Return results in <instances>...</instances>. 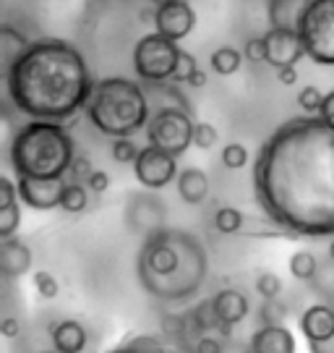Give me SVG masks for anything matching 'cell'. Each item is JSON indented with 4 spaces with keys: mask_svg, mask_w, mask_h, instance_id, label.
<instances>
[{
    "mask_svg": "<svg viewBox=\"0 0 334 353\" xmlns=\"http://www.w3.org/2000/svg\"><path fill=\"white\" fill-rule=\"evenodd\" d=\"M211 303H214V312L220 314V319H222L225 325H230V327L240 325L248 316V312H251V303H248V299L238 288L217 290L211 296Z\"/></svg>",
    "mask_w": 334,
    "mask_h": 353,
    "instance_id": "cell-19",
    "label": "cell"
},
{
    "mask_svg": "<svg viewBox=\"0 0 334 353\" xmlns=\"http://www.w3.org/2000/svg\"><path fill=\"white\" fill-rule=\"evenodd\" d=\"M220 141V134L211 123H196V131H194V147L198 150H211L214 144Z\"/></svg>",
    "mask_w": 334,
    "mask_h": 353,
    "instance_id": "cell-36",
    "label": "cell"
},
{
    "mask_svg": "<svg viewBox=\"0 0 334 353\" xmlns=\"http://www.w3.org/2000/svg\"><path fill=\"white\" fill-rule=\"evenodd\" d=\"M319 118H324L329 126L334 128V89L332 92H326V97H324V105H322V113Z\"/></svg>",
    "mask_w": 334,
    "mask_h": 353,
    "instance_id": "cell-43",
    "label": "cell"
},
{
    "mask_svg": "<svg viewBox=\"0 0 334 353\" xmlns=\"http://www.w3.org/2000/svg\"><path fill=\"white\" fill-rule=\"evenodd\" d=\"M180 50L183 48L175 39L165 37L160 32L144 34L134 48V71L144 84L147 81H173Z\"/></svg>",
    "mask_w": 334,
    "mask_h": 353,
    "instance_id": "cell-6",
    "label": "cell"
},
{
    "mask_svg": "<svg viewBox=\"0 0 334 353\" xmlns=\"http://www.w3.org/2000/svg\"><path fill=\"white\" fill-rule=\"evenodd\" d=\"M74 157V137L55 121H26L13 134L8 147V160L16 178H65Z\"/></svg>",
    "mask_w": 334,
    "mask_h": 353,
    "instance_id": "cell-4",
    "label": "cell"
},
{
    "mask_svg": "<svg viewBox=\"0 0 334 353\" xmlns=\"http://www.w3.org/2000/svg\"><path fill=\"white\" fill-rule=\"evenodd\" d=\"M287 270H290V275L300 283H311V280H316L319 275V259H316V254L309 252V249H300L290 256V262H287Z\"/></svg>",
    "mask_w": 334,
    "mask_h": 353,
    "instance_id": "cell-24",
    "label": "cell"
},
{
    "mask_svg": "<svg viewBox=\"0 0 334 353\" xmlns=\"http://www.w3.org/2000/svg\"><path fill=\"white\" fill-rule=\"evenodd\" d=\"M324 97H326V94H324L319 87H313V84H311V87H303L298 92V108L306 115H319L322 113Z\"/></svg>",
    "mask_w": 334,
    "mask_h": 353,
    "instance_id": "cell-30",
    "label": "cell"
},
{
    "mask_svg": "<svg viewBox=\"0 0 334 353\" xmlns=\"http://www.w3.org/2000/svg\"><path fill=\"white\" fill-rule=\"evenodd\" d=\"M0 335L8 338V341H16V338L21 335V322H19L16 316H3V322H0Z\"/></svg>",
    "mask_w": 334,
    "mask_h": 353,
    "instance_id": "cell-42",
    "label": "cell"
},
{
    "mask_svg": "<svg viewBox=\"0 0 334 353\" xmlns=\"http://www.w3.org/2000/svg\"><path fill=\"white\" fill-rule=\"evenodd\" d=\"M198 71V63H196V55H191L188 50H180V58H178V68H175L173 74V81L175 84H186L191 74H196Z\"/></svg>",
    "mask_w": 334,
    "mask_h": 353,
    "instance_id": "cell-34",
    "label": "cell"
},
{
    "mask_svg": "<svg viewBox=\"0 0 334 353\" xmlns=\"http://www.w3.org/2000/svg\"><path fill=\"white\" fill-rule=\"evenodd\" d=\"M32 270V249L21 239L0 241V272L8 280H16Z\"/></svg>",
    "mask_w": 334,
    "mask_h": 353,
    "instance_id": "cell-16",
    "label": "cell"
},
{
    "mask_svg": "<svg viewBox=\"0 0 334 353\" xmlns=\"http://www.w3.org/2000/svg\"><path fill=\"white\" fill-rule=\"evenodd\" d=\"M329 259L334 262V236H332V243H329Z\"/></svg>",
    "mask_w": 334,
    "mask_h": 353,
    "instance_id": "cell-49",
    "label": "cell"
},
{
    "mask_svg": "<svg viewBox=\"0 0 334 353\" xmlns=\"http://www.w3.org/2000/svg\"><path fill=\"white\" fill-rule=\"evenodd\" d=\"M243 61H246V58H243V50H236V48H230V45H222V48H217V50L211 52L209 65L214 74L233 76L240 71Z\"/></svg>",
    "mask_w": 334,
    "mask_h": 353,
    "instance_id": "cell-23",
    "label": "cell"
},
{
    "mask_svg": "<svg viewBox=\"0 0 334 353\" xmlns=\"http://www.w3.org/2000/svg\"><path fill=\"white\" fill-rule=\"evenodd\" d=\"M311 353H334V338H329L326 343H309Z\"/></svg>",
    "mask_w": 334,
    "mask_h": 353,
    "instance_id": "cell-45",
    "label": "cell"
},
{
    "mask_svg": "<svg viewBox=\"0 0 334 353\" xmlns=\"http://www.w3.org/2000/svg\"><path fill=\"white\" fill-rule=\"evenodd\" d=\"M136 278L152 299L183 303L194 299L209 278V254L194 233L167 225L141 241Z\"/></svg>",
    "mask_w": 334,
    "mask_h": 353,
    "instance_id": "cell-3",
    "label": "cell"
},
{
    "mask_svg": "<svg viewBox=\"0 0 334 353\" xmlns=\"http://www.w3.org/2000/svg\"><path fill=\"white\" fill-rule=\"evenodd\" d=\"M277 81H280L282 87H293V84L298 81L295 65H290V68H280V71H277Z\"/></svg>",
    "mask_w": 334,
    "mask_h": 353,
    "instance_id": "cell-44",
    "label": "cell"
},
{
    "mask_svg": "<svg viewBox=\"0 0 334 353\" xmlns=\"http://www.w3.org/2000/svg\"><path fill=\"white\" fill-rule=\"evenodd\" d=\"M89 353H99V351H89Z\"/></svg>",
    "mask_w": 334,
    "mask_h": 353,
    "instance_id": "cell-51",
    "label": "cell"
},
{
    "mask_svg": "<svg viewBox=\"0 0 334 353\" xmlns=\"http://www.w3.org/2000/svg\"><path fill=\"white\" fill-rule=\"evenodd\" d=\"M194 131H196V121L188 110L165 108L149 118L147 144L180 157L183 152H188V147H194Z\"/></svg>",
    "mask_w": 334,
    "mask_h": 353,
    "instance_id": "cell-8",
    "label": "cell"
},
{
    "mask_svg": "<svg viewBox=\"0 0 334 353\" xmlns=\"http://www.w3.org/2000/svg\"><path fill=\"white\" fill-rule=\"evenodd\" d=\"M248 353H295V335L285 325H264L251 335Z\"/></svg>",
    "mask_w": 334,
    "mask_h": 353,
    "instance_id": "cell-15",
    "label": "cell"
},
{
    "mask_svg": "<svg viewBox=\"0 0 334 353\" xmlns=\"http://www.w3.org/2000/svg\"><path fill=\"white\" fill-rule=\"evenodd\" d=\"M19 225H21V207H19V202L0 207V241L13 239Z\"/></svg>",
    "mask_w": 334,
    "mask_h": 353,
    "instance_id": "cell-29",
    "label": "cell"
},
{
    "mask_svg": "<svg viewBox=\"0 0 334 353\" xmlns=\"http://www.w3.org/2000/svg\"><path fill=\"white\" fill-rule=\"evenodd\" d=\"M65 178H55V181H45V178H16L19 186V199L37 210V212H50L61 207V196L65 189Z\"/></svg>",
    "mask_w": 334,
    "mask_h": 353,
    "instance_id": "cell-11",
    "label": "cell"
},
{
    "mask_svg": "<svg viewBox=\"0 0 334 353\" xmlns=\"http://www.w3.org/2000/svg\"><path fill=\"white\" fill-rule=\"evenodd\" d=\"M243 58L251 61V63H267V39H264V34H261V37L246 39V45H243Z\"/></svg>",
    "mask_w": 334,
    "mask_h": 353,
    "instance_id": "cell-37",
    "label": "cell"
},
{
    "mask_svg": "<svg viewBox=\"0 0 334 353\" xmlns=\"http://www.w3.org/2000/svg\"><path fill=\"white\" fill-rule=\"evenodd\" d=\"M138 144L134 141V137H125V139H112L110 154L118 165H134L138 157Z\"/></svg>",
    "mask_w": 334,
    "mask_h": 353,
    "instance_id": "cell-28",
    "label": "cell"
},
{
    "mask_svg": "<svg viewBox=\"0 0 334 353\" xmlns=\"http://www.w3.org/2000/svg\"><path fill=\"white\" fill-rule=\"evenodd\" d=\"M311 0H267L269 29H300V21L309 11Z\"/></svg>",
    "mask_w": 334,
    "mask_h": 353,
    "instance_id": "cell-18",
    "label": "cell"
},
{
    "mask_svg": "<svg viewBox=\"0 0 334 353\" xmlns=\"http://www.w3.org/2000/svg\"><path fill=\"white\" fill-rule=\"evenodd\" d=\"M128 345H134L138 353H173L167 348V343L160 341V338H149V335H136V338H131Z\"/></svg>",
    "mask_w": 334,
    "mask_h": 353,
    "instance_id": "cell-38",
    "label": "cell"
},
{
    "mask_svg": "<svg viewBox=\"0 0 334 353\" xmlns=\"http://www.w3.org/2000/svg\"><path fill=\"white\" fill-rule=\"evenodd\" d=\"M253 196L285 236L332 239L334 128L319 115L280 123L256 152Z\"/></svg>",
    "mask_w": 334,
    "mask_h": 353,
    "instance_id": "cell-1",
    "label": "cell"
},
{
    "mask_svg": "<svg viewBox=\"0 0 334 353\" xmlns=\"http://www.w3.org/2000/svg\"><path fill=\"white\" fill-rule=\"evenodd\" d=\"M32 45V39L26 37L21 29H16L13 24H3L0 26V58H3V71L16 61L21 58V52Z\"/></svg>",
    "mask_w": 334,
    "mask_h": 353,
    "instance_id": "cell-22",
    "label": "cell"
},
{
    "mask_svg": "<svg viewBox=\"0 0 334 353\" xmlns=\"http://www.w3.org/2000/svg\"><path fill=\"white\" fill-rule=\"evenodd\" d=\"M6 94L29 121L65 123L87 110L94 79L84 52L68 39L39 37L6 71Z\"/></svg>",
    "mask_w": 334,
    "mask_h": 353,
    "instance_id": "cell-2",
    "label": "cell"
},
{
    "mask_svg": "<svg viewBox=\"0 0 334 353\" xmlns=\"http://www.w3.org/2000/svg\"><path fill=\"white\" fill-rule=\"evenodd\" d=\"M298 34L313 63L334 65V0H311Z\"/></svg>",
    "mask_w": 334,
    "mask_h": 353,
    "instance_id": "cell-7",
    "label": "cell"
},
{
    "mask_svg": "<svg viewBox=\"0 0 334 353\" xmlns=\"http://www.w3.org/2000/svg\"><path fill=\"white\" fill-rule=\"evenodd\" d=\"M89 123L110 139H125L138 131H147L152 118L147 89L125 76H107L94 84L87 105Z\"/></svg>",
    "mask_w": 334,
    "mask_h": 353,
    "instance_id": "cell-5",
    "label": "cell"
},
{
    "mask_svg": "<svg viewBox=\"0 0 334 353\" xmlns=\"http://www.w3.org/2000/svg\"><path fill=\"white\" fill-rule=\"evenodd\" d=\"M298 325L309 343H326L334 338V303H311Z\"/></svg>",
    "mask_w": 334,
    "mask_h": 353,
    "instance_id": "cell-14",
    "label": "cell"
},
{
    "mask_svg": "<svg viewBox=\"0 0 334 353\" xmlns=\"http://www.w3.org/2000/svg\"><path fill=\"white\" fill-rule=\"evenodd\" d=\"M178 194L186 204H204L209 196V176L201 168H186L178 173Z\"/></svg>",
    "mask_w": 334,
    "mask_h": 353,
    "instance_id": "cell-20",
    "label": "cell"
},
{
    "mask_svg": "<svg viewBox=\"0 0 334 353\" xmlns=\"http://www.w3.org/2000/svg\"><path fill=\"white\" fill-rule=\"evenodd\" d=\"M264 39H267V63L274 71L298 65L300 58H306V45L293 29H269Z\"/></svg>",
    "mask_w": 334,
    "mask_h": 353,
    "instance_id": "cell-13",
    "label": "cell"
},
{
    "mask_svg": "<svg viewBox=\"0 0 334 353\" xmlns=\"http://www.w3.org/2000/svg\"><path fill=\"white\" fill-rule=\"evenodd\" d=\"M32 283H34L37 296H39V299H45V301L58 299V293H61V283H58V280H55V275H52V272H48V270H37V272H34V278H32Z\"/></svg>",
    "mask_w": 334,
    "mask_h": 353,
    "instance_id": "cell-31",
    "label": "cell"
},
{
    "mask_svg": "<svg viewBox=\"0 0 334 353\" xmlns=\"http://www.w3.org/2000/svg\"><path fill=\"white\" fill-rule=\"evenodd\" d=\"M214 228L225 233V236H233V233H240L246 228V214L240 212L238 207H220L214 212Z\"/></svg>",
    "mask_w": 334,
    "mask_h": 353,
    "instance_id": "cell-26",
    "label": "cell"
},
{
    "mask_svg": "<svg viewBox=\"0 0 334 353\" xmlns=\"http://www.w3.org/2000/svg\"><path fill=\"white\" fill-rule=\"evenodd\" d=\"M87 189L92 191V194H105V191L110 189V176H107L105 170H94L87 181Z\"/></svg>",
    "mask_w": 334,
    "mask_h": 353,
    "instance_id": "cell-41",
    "label": "cell"
},
{
    "mask_svg": "<svg viewBox=\"0 0 334 353\" xmlns=\"http://www.w3.org/2000/svg\"><path fill=\"white\" fill-rule=\"evenodd\" d=\"M154 8H162V6H167V3H175V0H149Z\"/></svg>",
    "mask_w": 334,
    "mask_h": 353,
    "instance_id": "cell-48",
    "label": "cell"
},
{
    "mask_svg": "<svg viewBox=\"0 0 334 353\" xmlns=\"http://www.w3.org/2000/svg\"><path fill=\"white\" fill-rule=\"evenodd\" d=\"M191 353H225L222 341L217 335H198L191 345Z\"/></svg>",
    "mask_w": 334,
    "mask_h": 353,
    "instance_id": "cell-39",
    "label": "cell"
},
{
    "mask_svg": "<svg viewBox=\"0 0 334 353\" xmlns=\"http://www.w3.org/2000/svg\"><path fill=\"white\" fill-rule=\"evenodd\" d=\"M154 29L165 34V37L175 39H186L194 29H196V11L188 0H175L167 3L162 8H154Z\"/></svg>",
    "mask_w": 334,
    "mask_h": 353,
    "instance_id": "cell-12",
    "label": "cell"
},
{
    "mask_svg": "<svg viewBox=\"0 0 334 353\" xmlns=\"http://www.w3.org/2000/svg\"><path fill=\"white\" fill-rule=\"evenodd\" d=\"M87 207H89L87 183H74V181H68L65 189H63V196H61V210L63 212L79 214V212H84Z\"/></svg>",
    "mask_w": 334,
    "mask_h": 353,
    "instance_id": "cell-25",
    "label": "cell"
},
{
    "mask_svg": "<svg viewBox=\"0 0 334 353\" xmlns=\"http://www.w3.org/2000/svg\"><path fill=\"white\" fill-rule=\"evenodd\" d=\"M134 176H136V181L144 189L160 191L167 183L178 181V157L147 144L144 150L138 152L136 163H134Z\"/></svg>",
    "mask_w": 334,
    "mask_h": 353,
    "instance_id": "cell-10",
    "label": "cell"
},
{
    "mask_svg": "<svg viewBox=\"0 0 334 353\" xmlns=\"http://www.w3.org/2000/svg\"><path fill=\"white\" fill-rule=\"evenodd\" d=\"M50 341H52V348L61 353H84L89 332L79 319H61L50 327Z\"/></svg>",
    "mask_w": 334,
    "mask_h": 353,
    "instance_id": "cell-17",
    "label": "cell"
},
{
    "mask_svg": "<svg viewBox=\"0 0 334 353\" xmlns=\"http://www.w3.org/2000/svg\"><path fill=\"white\" fill-rule=\"evenodd\" d=\"M123 223L131 233L141 236V241L167 228V204L154 191H134L128 194L123 207Z\"/></svg>",
    "mask_w": 334,
    "mask_h": 353,
    "instance_id": "cell-9",
    "label": "cell"
},
{
    "mask_svg": "<svg viewBox=\"0 0 334 353\" xmlns=\"http://www.w3.org/2000/svg\"><path fill=\"white\" fill-rule=\"evenodd\" d=\"M186 84H188V87H191V89H201V87H207V74H204V71L198 68L196 74H191V79H188Z\"/></svg>",
    "mask_w": 334,
    "mask_h": 353,
    "instance_id": "cell-46",
    "label": "cell"
},
{
    "mask_svg": "<svg viewBox=\"0 0 334 353\" xmlns=\"http://www.w3.org/2000/svg\"><path fill=\"white\" fill-rule=\"evenodd\" d=\"M287 306L280 299H264L259 306V322L264 325H285Z\"/></svg>",
    "mask_w": 334,
    "mask_h": 353,
    "instance_id": "cell-27",
    "label": "cell"
},
{
    "mask_svg": "<svg viewBox=\"0 0 334 353\" xmlns=\"http://www.w3.org/2000/svg\"><path fill=\"white\" fill-rule=\"evenodd\" d=\"M222 165L227 168V170H240V168H246L248 165L246 144H240V141H230V144H225Z\"/></svg>",
    "mask_w": 334,
    "mask_h": 353,
    "instance_id": "cell-32",
    "label": "cell"
},
{
    "mask_svg": "<svg viewBox=\"0 0 334 353\" xmlns=\"http://www.w3.org/2000/svg\"><path fill=\"white\" fill-rule=\"evenodd\" d=\"M188 319H191V327H194L196 335H214V332H220V335L227 338V335L233 332V327L225 325L222 319H220V314L214 312L211 299H204L196 309H191V312H188Z\"/></svg>",
    "mask_w": 334,
    "mask_h": 353,
    "instance_id": "cell-21",
    "label": "cell"
},
{
    "mask_svg": "<svg viewBox=\"0 0 334 353\" xmlns=\"http://www.w3.org/2000/svg\"><path fill=\"white\" fill-rule=\"evenodd\" d=\"M253 288H256V293H259L261 299H280L282 280H280V275H274V272H259Z\"/></svg>",
    "mask_w": 334,
    "mask_h": 353,
    "instance_id": "cell-33",
    "label": "cell"
},
{
    "mask_svg": "<svg viewBox=\"0 0 334 353\" xmlns=\"http://www.w3.org/2000/svg\"><path fill=\"white\" fill-rule=\"evenodd\" d=\"M39 353H61V351H55V348H52V351H39Z\"/></svg>",
    "mask_w": 334,
    "mask_h": 353,
    "instance_id": "cell-50",
    "label": "cell"
},
{
    "mask_svg": "<svg viewBox=\"0 0 334 353\" xmlns=\"http://www.w3.org/2000/svg\"><path fill=\"white\" fill-rule=\"evenodd\" d=\"M16 202H21L19 199V186L8 176H3L0 178V207H8V204H16Z\"/></svg>",
    "mask_w": 334,
    "mask_h": 353,
    "instance_id": "cell-40",
    "label": "cell"
},
{
    "mask_svg": "<svg viewBox=\"0 0 334 353\" xmlns=\"http://www.w3.org/2000/svg\"><path fill=\"white\" fill-rule=\"evenodd\" d=\"M110 353H138L134 345H128V343H123V345H118V348H112Z\"/></svg>",
    "mask_w": 334,
    "mask_h": 353,
    "instance_id": "cell-47",
    "label": "cell"
},
{
    "mask_svg": "<svg viewBox=\"0 0 334 353\" xmlns=\"http://www.w3.org/2000/svg\"><path fill=\"white\" fill-rule=\"evenodd\" d=\"M92 173H94L92 160H89L87 154H76L74 163H71V170H68V181H74V183H87Z\"/></svg>",
    "mask_w": 334,
    "mask_h": 353,
    "instance_id": "cell-35",
    "label": "cell"
}]
</instances>
